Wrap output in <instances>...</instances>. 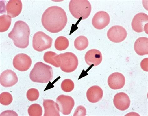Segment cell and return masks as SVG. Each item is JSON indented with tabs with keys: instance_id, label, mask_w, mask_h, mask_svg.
<instances>
[{
	"instance_id": "21",
	"label": "cell",
	"mask_w": 148,
	"mask_h": 116,
	"mask_svg": "<svg viewBox=\"0 0 148 116\" xmlns=\"http://www.w3.org/2000/svg\"><path fill=\"white\" fill-rule=\"evenodd\" d=\"M89 42L87 38L84 36L77 37L74 41V46L78 50L81 51L86 49L88 45Z\"/></svg>"
},
{
	"instance_id": "20",
	"label": "cell",
	"mask_w": 148,
	"mask_h": 116,
	"mask_svg": "<svg viewBox=\"0 0 148 116\" xmlns=\"http://www.w3.org/2000/svg\"><path fill=\"white\" fill-rule=\"evenodd\" d=\"M44 60L46 62L49 63L57 68L60 67L59 56L52 51L46 52L44 55Z\"/></svg>"
},
{
	"instance_id": "15",
	"label": "cell",
	"mask_w": 148,
	"mask_h": 116,
	"mask_svg": "<svg viewBox=\"0 0 148 116\" xmlns=\"http://www.w3.org/2000/svg\"><path fill=\"white\" fill-rule=\"evenodd\" d=\"M102 53L99 50L95 49L89 50L86 54L85 60L86 62L89 66H98L102 61Z\"/></svg>"
},
{
	"instance_id": "12",
	"label": "cell",
	"mask_w": 148,
	"mask_h": 116,
	"mask_svg": "<svg viewBox=\"0 0 148 116\" xmlns=\"http://www.w3.org/2000/svg\"><path fill=\"white\" fill-rule=\"evenodd\" d=\"M18 81L16 73L10 69L3 71L0 76V83L1 85L4 87H12L16 84Z\"/></svg>"
},
{
	"instance_id": "29",
	"label": "cell",
	"mask_w": 148,
	"mask_h": 116,
	"mask_svg": "<svg viewBox=\"0 0 148 116\" xmlns=\"http://www.w3.org/2000/svg\"><path fill=\"white\" fill-rule=\"evenodd\" d=\"M148 58L143 59L141 62V67L144 71H148Z\"/></svg>"
},
{
	"instance_id": "4",
	"label": "cell",
	"mask_w": 148,
	"mask_h": 116,
	"mask_svg": "<svg viewBox=\"0 0 148 116\" xmlns=\"http://www.w3.org/2000/svg\"><path fill=\"white\" fill-rule=\"evenodd\" d=\"M69 8L73 16L77 19L84 20L90 15L92 10L91 3L87 0H72L70 1Z\"/></svg>"
},
{
	"instance_id": "19",
	"label": "cell",
	"mask_w": 148,
	"mask_h": 116,
	"mask_svg": "<svg viewBox=\"0 0 148 116\" xmlns=\"http://www.w3.org/2000/svg\"><path fill=\"white\" fill-rule=\"evenodd\" d=\"M134 49L136 52L139 56L148 55V38L141 37L138 38L135 42Z\"/></svg>"
},
{
	"instance_id": "25",
	"label": "cell",
	"mask_w": 148,
	"mask_h": 116,
	"mask_svg": "<svg viewBox=\"0 0 148 116\" xmlns=\"http://www.w3.org/2000/svg\"><path fill=\"white\" fill-rule=\"evenodd\" d=\"M12 96L9 92H5L2 93L0 95V102L2 105L8 106L12 102Z\"/></svg>"
},
{
	"instance_id": "2",
	"label": "cell",
	"mask_w": 148,
	"mask_h": 116,
	"mask_svg": "<svg viewBox=\"0 0 148 116\" xmlns=\"http://www.w3.org/2000/svg\"><path fill=\"white\" fill-rule=\"evenodd\" d=\"M30 33L28 24L24 21H18L15 23L12 30L8 34V37L13 40L15 46L24 49L29 45Z\"/></svg>"
},
{
	"instance_id": "23",
	"label": "cell",
	"mask_w": 148,
	"mask_h": 116,
	"mask_svg": "<svg viewBox=\"0 0 148 116\" xmlns=\"http://www.w3.org/2000/svg\"><path fill=\"white\" fill-rule=\"evenodd\" d=\"M69 42L68 39L64 36L58 37L55 42V47L58 51H62L67 49L69 47Z\"/></svg>"
},
{
	"instance_id": "3",
	"label": "cell",
	"mask_w": 148,
	"mask_h": 116,
	"mask_svg": "<svg viewBox=\"0 0 148 116\" xmlns=\"http://www.w3.org/2000/svg\"><path fill=\"white\" fill-rule=\"evenodd\" d=\"M29 76L33 82L47 83L53 78L52 68L48 65L39 62L35 64L30 72Z\"/></svg>"
},
{
	"instance_id": "7",
	"label": "cell",
	"mask_w": 148,
	"mask_h": 116,
	"mask_svg": "<svg viewBox=\"0 0 148 116\" xmlns=\"http://www.w3.org/2000/svg\"><path fill=\"white\" fill-rule=\"evenodd\" d=\"M148 22L147 14L143 13H138L132 19L131 24L132 28L135 32L140 33L145 31L147 33Z\"/></svg>"
},
{
	"instance_id": "9",
	"label": "cell",
	"mask_w": 148,
	"mask_h": 116,
	"mask_svg": "<svg viewBox=\"0 0 148 116\" xmlns=\"http://www.w3.org/2000/svg\"><path fill=\"white\" fill-rule=\"evenodd\" d=\"M56 102L59 106L60 111L65 115L71 114L75 104V101L71 96L64 95L58 96Z\"/></svg>"
},
{
	"instance_id": "22",
	"label": "cell",
	"mask_w": 148,
	"mask_h": 116,
	"mask_svg": "<svg viewBox=\"0 0 148 116\" xmlns=\"http://www.w3.org/2000/svg\"><path fill=\"white\" fill-rule=\"evenodd\" d=\"M11 17L4 14L0 16V32H3L9 29L11 23Z\"/></svg>"
},
{
	"instance_id": "16",
	"label": "cell",
	"mask_w": 148,
	"mask_h": 116,
	"mask_svg": "<svg viewBox=\"0 0 148 116\" xmlns=\"http://www.w3.org/2000/svg\"><path fill=\"white\" fill-rule=\"evenodd\" d=\"M6 9L8 14L11 18L16 17L21 12L22 3L20 0H10L7 3Z\"/></svg>"
},
{
	"instance_id": "26",
	"label": "cell",
	"mask_w": 148,
	"mask_h": 116,
	"mask_svg": "<svg viewBox=\"0 0 148 116\" xmlns=\"http://www.w3.org/2000/svg\"><path fill=\"white\" fill-rule=\"evenodd\" d=\"M75 87V84L73 81L69 79L64 80L62 83L61 88L62 90L66 92L72 91Z\"/></svg>"
},
{
	"instance_id": "13",
	"label": "cell",
	"mask_w": 148,
	"mask_h": 116,
	"mask_svg": "<svg viewBox=\"0 0 148 116\" xmlns=\"http://www.w3.org/2000/svg\"><path fill=\"white\" fill-rule=\"evenodd\" d=\"M108 83L109 87L112 90H119L124 86L125 78L121 73L115 72L109 76Z\"/></svg>"
},
{
	"instance_id": "14",
	"label": "cell",
	"mask_w": 148,
	"mask_h": 116,
	"mask_svg": "<svg viewBox=\"0 0 148 116\" xmlns=\"http://www.w3.org/2000/svg\"><path fill=\"white\" fill-rule=\"evenodd\" d=\"M114 105L117 109L120 111H125L130 105L131 101L129 96L123 92L116 94L114 99Z\"/></svg>"
},
{
	"instance_id": "18",
	"label": "cell",
	"mask_w": 148,
	"mask_h": 116,
	"mask_svg": "<svg viewBox=\"0 0 148 116\" xmlns=\"http://www.w3.org/2000/svg\"><path fill=\"white\" fill-rule=\"evenodd\" d=\"M43 105L45 109L44 116H60L59 106L53 100H44Z\"/></svg>"
},
{
	"instance_id": "28",
	"label": "cell",
	"mask_w": 148,
	"mask_h": 116,
	"mask_svg": "<svg viewBox=\"0 0 148 116\" xmlns=\"http://www.w3.org/2000/svg\"><path fill=\"white\" fill-rule=\"evenodd\" d=\"M86 113V110L85 107L80 106L77 108L73 116H85Z\"/></svg>"
},
{
	"instance_id": "11",
	"label": "cell",
	"mask_w": 148,
	"mask_h": 116,
	"mask_svg": "<svg viewBox=\"0 0 148 116\" xmlns=\"http://www.w3.org/2000/svg\"><path fill=\"white\" fill-rule=\"evenodd\" d=\"M110 15L104 11H100L96 13L92 20L93 26L98 30L104 28L110 24Z\"/></svg>"
},
{
	"instance_id": "1",
	"label": "cell",
	"mask_w": 148,
	"mask_h": 116,
	"mask_svg": "<svg viewBox=\"0 0 148 116\" xmlns=\"http://www.w3.org/2000/svg\"><path fill=\"white\" fill-rule=\"evenodd\" d=\"M67 14L61 7L57 6L49 7L44 12L42 18L44 28L52 33L59 32L67 24Z\"/></svg>"
},
{
	"instance_id": "5",
	"label": "cell",
	"mask_w": 148,
	"mask_h": 116,
	"mask_svg": "<svg viewBox=\"0 0 148 116\" xmlns=\"http://www.w3.org/2000/svg\"><path fill=\"white\" fill-rule=\"evenodd\" d=\"M59 63L62 71L71 73L75 71L79 64L76 56L71 52H67L60 54Z\"/></svg>"
},
{
	"instance_id": "27",
	"label": "cell",
	"mask_w": 148,
	"mask_h": 116,
	"mask_svg": "<svg viewBox=\"0 0 148 116\" xmlns=\"http://www.w3.org/2000/svg\"><path fill=\"white\" fill-rule=\"evenodd\" d=\"M39 95L38 90L34 88L30 89L27 92V97L30 101H36L39 97Z\"/></svg>"
},
{
	"instance_id": "24",
	"label": "cell",
	"mask_w": 148,
	"mask_h": 116,
	"mask_svg": "<svg viewBox=\"0 0 148 116\" xmlns=\"http://www.w3.org/2000/svg\"><path fill=\"white\" fill-rule=\"evenodd\" d=\"M28 113L30 116H41L42 113V107L38 104H33L29 108Z\"/></svg>"
},
{
	"instance_id": "6",
	"label": "cell",
	"mask_w": 148,
	"mask_h": 116,
	"mask_svg": "<svg viewBox=\"0 0 148 116\" xmlns=\"http://www.w3.org/2000/svg\"><path fill=\"white\" fill-rule=\"evenodd\" d=\"M53 39L43 32H38L34 35L33 46L36 51L41 52L51 47Z\"/></svg>"
},
{
	"instance_id": "8",
	"label": "cell",
	"mask_w": 148,
	"mask_h": 116,
	"mask_svg": "<svg viewBox=\"0 0 148 116\" xmlns=\"http://www.w3.org/2000/svg\"><path fill=\"white\" fill-rule=\"evenodd\" d=\"M127 35L126 30L119 26H114L108 31L107 36L111 41L114 43L121 42L126 38Z\"/></svg>"
},
{
	"instance_id": "10",
	"label": "cell",
	"mask_w": 148,
	"mask_h": 116,
	"mask_svg": "<svg viewBox=\"0 0 148 116\" xmlns=\"http://www.w3.org/2000/svg\"><path fill=\"white\" fill-rule=\"evenodd\" d=\"M32 64L31 58L24 53H20L15 56L13 60L14 67L21 71H25L29 69Z\"/></svg>"
},
{
	"instance_id": "17",
	"label": "cell",
	"mask_w": 148,
	"mask_h": 116,
	"mask_svg": "<svg viewBox=\"0 0 148 116\" xmlns=\"http://www.w3.org/2000/svg\"><path fill=\"white\" fill-rule=\"evenodd\" d=\"M103 94L102 88L98 86H94L88 89L86 95L89 102L92 103H96L102 99Z\"/></svg>"
}]
</instances>
